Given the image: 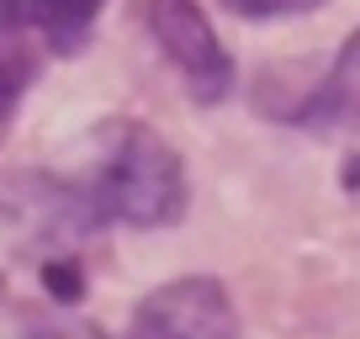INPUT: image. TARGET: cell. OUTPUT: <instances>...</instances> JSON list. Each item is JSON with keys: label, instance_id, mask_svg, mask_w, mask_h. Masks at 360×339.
I'll list each match as a JSON object with an SVG mask.
<instances>
[{"label": "cell", "instance_id": "cell-1", "mask_svg": "<svg viewBox=\"0 0 360 339\" xmlns=\"http://www.w3.org/2000/svg\"><path fill=\"white\" fill-rule=\"evenodd\" d=\"M117 133L96 175V212L127 228H169L186 212V165L143 122H112Z\"/></svg>", "mask_w": 360, "mask_h": 339}, {"label": "cell", "instance_id": "cell-2", "mask_svg": "<svg viewBox=\"0 0 360 339\" xmlns=\"http://www.w3.org/2000/svg\"><path fill=\"white\" fill-rule=\"evenodd\" d=\"M148 37L165 48V58L186 75L196 101H223L233 91V58L217 43L212 22L196 0H138Z\"/></svg>", "mask_w": 360, "mask_h": 339}, {"label": "cell", "instance_id": "cell-3", "mask_svg": "<svg viewBox=\"0 0 360 339\" xmlns=\"http://www.w3.org/2000/svg\"><path fill=\"white\" fill-rule=\"evenodd\" d=\"M127 339H238V313L223 281L186 276V281H169L143 297Z\"/></svg>", "mask_w": 360, "mask_h": 339}, {"label": "cell", "instance_id": "cell-4", "mask_svg": "<svg viewBox=\"0 0 360 339\" xmlns=\"http://www.w3.org/2000/svg\"><path fill=\"white\" fill-rule=\"evenodd\" d=\"M96 11L101 0H0V37H43L53 53H75Z\"/></svg>", "mask_w": 360, "mask_h": 339}, {"label": "cell", "instance_id": "cell-5", "mask_svg": "<svg viewBox=\"0 0 360 339\" xmlns=\"http://www.w3.org/2000/svg\"><path fill=\"white\" fill-rule=\"evenodd\" d=\"M297 122L302 127H349V133L360 127V32L339 48L334 69L318 79V91L302 101Z\"/></svg>", "mask_w": 360, "mask_h": 339}, {"label": "cell", "instance_id": "cell-6", "mask_svg": "<svg viewBox=\"0 0 360 339\" xmlns=\"http://www.w3.org/2000/svg\"><path fill=\"white\" fill-rule=\"evenodd\" d=\"M228 11L249 16V22H270V16H297V11H313L323 0H223Z\"/></svg>", "mask_w": 360, "mask_h": 339}, {"label": "cell", "instance_id": "cell-7", "mask_svg": "<svg viewBox=\"0 0 360 339\" xmlns=\"http://www.w3.org/2000/svg\"><path fill=\"white\" fill-rule=\"evenodd\" d=\"M48 286H53V292L58 297H69V302H75V292H79V271H75V265H64V260H53V265H48Z\"/></svg>", "mask_w": 360, "mask_h": 339}, {"label": "cell", "instance_id": "cell-8", "mask_svg": "<svg viewBox=\"0 0 360 339\" xmlns=\"http://www.w3.org/2000/svg\"><path fill=\"white\" fill-rule=\"evenodd\" d=\"M11 117H16V75H11L6 64H0V138H6Z\"/></svg>", "mask_w": 360, "mask_h": 339}]
</instances>
